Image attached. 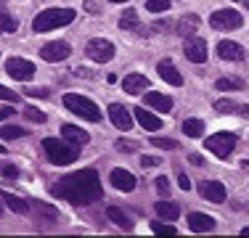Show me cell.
Segmentation results:
<instances>
[{
  "label": "cell",
  "instance_id": "cell-1",
  "mask_svg": "<svg viewBox=\"0 0 249 238\" xmlns=\"http://www.w3.org/2000/svg\"><path fill=\"white\" fill-rule=\"evenodd\" d=\"M51 193L56 199H67L74 206H90L93 201H98L104 196V188H101L96 170H80L61 177L56 186H51Z\"/></svg>",
  "mask_w": 249,
  "mask_h": 238
},
{
  "label": "cell",
  "instance_id": "cell-2",
  "mask_svg": "<svg viewBox=\"0 0 249 238\" xmlns=\"http://www.w3.org/2000/svg\"><path fill=\"white\" fill-rule=\"evenodd\" d=\"M74 21V11L72 8H45L35 16L32 29L35 32H51V29H58L64 24H72Z\"/></svg>",
  "mask_w": 249,
  "mask_h": 238
},
{
  "label": "cell",
  "instance_id": "cell-3",
  "mask_svg": "<svg viewBox=\"0 0 249 238\" xmlns=\"http://www.w3.org/2000/svg\"><path fill=\"white\" fill-rule=\"evenodd\" d=\"M43 148H45L48 162L56 164V167L72 164L74 159H77V146H72V143L64 140V138H45L43 140Z\"/></svg>",
  "mask_w": 249,
  "mask_h": 238
},
{
  "label": "cell",
  "instance_id": "cell-4",
  "mask_svg": "<svg viewBox=\"0 0 249 238\" xmlns=\"http://www.w3.org/2000/svg\"><path fill=\"white\" fill-rule=\"evenodd\" d=\"M64 106H67L72 114L88 119V122H101V109L90 98H85V95H80V93H67L64 95Z\"/></svg>",
  "mask_w": 249,
  "mask_h": 238
},
{
  "label": "cell",
  "instance_id": "cell-5",
  "mask_svg": "<svg viewBox=\"0 0 249 238\" xmlns=\"http://www.w3.org/2000/svg\"><path fill=\"white\" fill-rule=\"evenodd\" d=\"M233 148H236V135L233 133H217V135H210V138H207V151H212L220 159H228Z\"/></svg>",
  "mask_w": 249,
  "mask_h": 238
},
{
  "label": "cell",
  "instance_id": "cell-6",
  "mask_svg": "<svg viewBox=\"0 0 249 238\" xmlns=\"http://www.w3.org/2000/svg\"><path fill=\"white\" fill-rule=\"evenodd\" d=\"M85 53H88L90 61L106 64V61L114 58V43H109V40H104V37H96V40H90V43L85 45Z\"/></svg>",
  "mask_w": 249,
  "mask_h": 238
},
{
  "label": "cell",
  "instance_id": "cell-7",
  "mask_svg": "<svg viewBox=\"0 0 249 238\" xmlns=\"http://www.w3.org/2000/svg\"><path fill=\"white\" fill-rule=\"evenodd\" d=\"M210 24H212V29H239L244 24V19L233 8H220L210 16Z\"/></svg>",
  "mask_w": 249,
  "mask_h": 238
},
{
  "label": "cell",
  "instance_id": "cell-8",
  "mask_svg": "<svg viewBox=\"0 0 249 238\" xmlns=\"http://www.w3.org/2000/svg\"><path fill=\"white\" fill-rule=\"evenodd\" d=\"M5 71H8L16 82H29L35 77V64L27 61V58L14 56V58H8V61H5Z\"/></svg>",
  "mask_w": 249,
  "mask_h": 238
},
{
  "label": "cell",
  "instance_id": "cell-9",
  "mask_svg": "<svg viewBox=\"0 0 249 238\" xmlns=\"http://www.w3.org/2000/svg\"><path fill=\"white\" fill-rule=\"evenodd\" d=\"M69 53H72V48H69V43H64V40H53V43H45L40 48V58H43V61H51V64L69 58Z\"/></svg>",
  "mask_w": 249,
  "mask_h": 238
},
{
  "label": "cell",
  "instance_id": "cell-10",
  "mask_svg": "<svg viewBox=\"0 0 249 238\" xmlns=\"http://www.w3.org/2000/svg\"><path fill=\"white\" fill-rule=\"evenodd\" d=\"M109 119H111V124H114L117 130H122V133H130V127H133V111L124 109L122 103H111L109 106Z\"/></svg>",
  "mask_w": 249,
  "mask_h": 238
},
{
  "label": "cell",
  "instance_id": "cell-11",
  "mask_svg": "<svg viewBox=\"0 0 249 238\" xmlns=\"http://www.w3.org/2000/svg\"><path fill=\"white\" fill-rule=\"evenodd\" d=\"M183 53H186L188 61L194 64H204L207 61V43L201 37H186V45H183Z\"/></svg>",
  "mask_w": 249,
  "mask_h": 238
},
{
  "label": "cell",
  "instance_id": "cell-12",
  "mask_svg": "<svg viewBox=\"0 0 249 238\" xmlns=\"http://www.w3.org/2000/svg\"><path fill=\"white\" fill-rule=\"evenodd\" d=\"M199 193H201V199L212 201V204H223V201L228 199L225 186H223V183H217V180H204L199 186Z\"/></svg>",
  "mask_w": 249,
  "mask_h": 238
},
{
  "label": "cell",
  "instance_id": "cell-13",
  "mask_svg": "<svg viewBox=\"0 0 249 238\" xmlns=\"http://www.w3.org/2000/svg\"><path fill=\"white\" fill-rule=\"evenodd\" d=\"M188 228L194 233H210V230H215V217H210L204 212H191L188 214Z\"/></svg>",
  "mask_w": 249,
  "mask_h": 238
},
{
  "label": "cell",
  "instance_id": "cell-14",
  "mask_svg": "<svg viewBox=\"0 0 249 238\" xmlns=\"http://www.w3.org/2000/svg\"><path fill=\"white\" fill-rule=\"evenodd\" d=\"M217 53H220V58H225V61H244V56H247L244 48L239 43H231V40H220L217 43Z\"/></svg>",
  "mask_w": 249,
  "mask_h": 238
},
{
  "label": "cell",
  "instance_id": "cell-15",
  "mask_svg": "<svg viewBox=\"0 0 249 238\" xmlns=\"http://www.w3.org/2000/svg\"><path fill=\"white\" fill-rule=\"evenodd\" d=\"M111 186H114L117 190H133L135 188V175L127 170H122V167H117V170H111Z\"/></svg>",
  "mask_w": 249,
  "mask_h": 238
},
{
  "label": "cell",
  "instance_id": "cell-16",
  "mask_svg": "<svg viewBox=\"0 0 249 238\" xmlns=\"http://www.w3.org/2000/svg\"><path fill=\"white\" fill-rule=\"evenodd\" d=\"M61 138L80 148V146H85V143L90 140V135H88L82 127H77V124H61Z\"/></svg>",
  "mask_w": 249,
  "mask_h": 238
},
{
  "label": "cell",
  "instance_id": "cell-17",
  "mask_svg": "<svg viewBox=\"0 0 249 238\" xmlns=\"http://www.w3.org/2000/svg\"><path fill=\"white\" fill-rule=\"evenodd\" d=\"M157 71H159V77H162L167 85H173V87H180V85H183V77H180V71L175 69L173 61H159Z\"/></svg>",
  "mask_w": 249,
  "mask_h": 238
},
{
  "label": "cell",
  "instance_id": "cell-18",
  "mask_svg": "<svg viewBox=\"0 0 249 238\" xmlns=\"http://www.w3.org/2000/svg\"><path fill=\"white\" fill-rule=\"evenodd\" d=\"M133 114H135V119L141 122V127H143V130H149V133H157V130H162V119H159V117H154L151 111H146L143 106H138V109H135Z\"/></svg>",
  "mask_w": 249,
  "mask_h": 238
},
{
  "label": "cell",
  "instance_id": "cell-19",
  "mask_svg": "<svg viewBox=\"0 0 249 238\" xmlns=\"http://www.w3.org/2000/svg\"><path fill=\"white\" fill-rule=\"evenodd\" d=\"M122 87H124V93L138 95V93H143L146 87H149V80H146L143 74H127V77L122 80Z\"/></svg>",
  "mask_w": 249,
  "mask_h": 238
},
{
  "label": "cell",
  "instance_id": "cell-20",
  "mask_svg": "<svg viewBox=\"0 0 249 238\" xmlns=\"http://www.w3.org/2000/svg\"><path fill=\"white\" fill-rule=\"evenodd\" d=\"M146 106H151V109H157V111H164L167 114L170 109H173V98L170 95H164V93H146Z\"/></svg>",
  "mask_w": 249,
  "mask_h": 238
},
{
  "label": "cell",
  "instance_id": "cell-21",
  "mask_svg": "<svg viewBox=\"0 0 249 238\" xmlns=\"http://www.w3.org/2000/svg\"><path fill=\"white\" fill-rule=\"evenodd\" d=\"M106 217H109L111 222L117 225V228H122V230H133V220H130L127 214L120 209V206H109V209H106Z\"/></svg>",
  "mask_w": 249,
  "mask_h": 238
},
{
  "label": "cell",
  "instance_id": "cell-22",
  "mask_svg": "<svg viewBox=\"0 0 249 238\" xmlns=\"http://www.w3.org/2000/svg\"><path fill=\"white\" fill-rule=\"evenodd\" d=\"M196 29H199V16L188 14V16H180V19H178V34H183V37H191Z\"/></svg>",
  "mask_w": 249,
  "mask_h": 238
},
{
  "label": "cell",
  "instance_id": "cell-23",
  "mask_svg": "<svg viewBox=\"0 0 249 238\" xmlns=\"http://www.w3.org/2000/svg\"><path fill=\"white\" fill-rule=\"evenodd\" d=\"M154 209H157V214L162 220H178V214H180L178 204H173V201H157V204H154Z\"/></svg>",
  "mask_w": 249,
  "mask_h": 238
},
{
  "label": "cell",
  "instance_id": "cell-24",
  "mask_svg": "<svg viewBox=\"0 0 249 238\" xmlns=\"http://www.w3.org/2000/svg\"><path fill=\"white\" fill-rule=\"evenodd\" d=\"M0 199H3L5 204H8V209H11V212H16V214L29 212V204H27V201H24V199H19V196H14V193H3Z\"/></svg>",
  "mask_w": 249,
  "mask_h": 238
},
{
  "label": "cell",
  "instance_id": "cell-25",
  "mask_svg": "<svg viewBox=\"0 0 249 238\" xmlns=\"http://www.w3.org/2000/svg\"><path fill=\"white\" fill-rule=\"evenodd\" d=\"M183 133H186L188 138H201V135H204V122H201V119H186V122H183Z\"/></svg>",
  "mask_w": 249,
  "mask_h": 238
},
{
  "label": "cell",
  "instance_id": "cell-26",
  "mask_svg": "<svg viewBox=\"0 0 249 238\" xmlns=\"http://www.w3.org/2000/svg\"><path fill=\"white\" fill-rule=\"evenodd\" d=\"M16 29H19V21H16L8 11H0V32L11 34V32H16Z\"/></svg>",
  "mask_w": 249,
  "mask_h": 238
},
{
  "label": "cell",
  "instance_id": "cell-27",
  "mask_svg": "<svg viewBox=\"0 0 249 238\" xmlns=\"http://www.w3.org/2000/svg\"><path fill=\"white\" fill-rule=\"evenodd\" d=\"M21 135H27V133L19 124H3V127H0V138H5V140H16V138H21Z\"/></svg>",
  "mask_w": 249,
  "mask_h": 238
},
{
  "label": "cell",
  "instance_id": "cell-28",
  "mask_svg": "<svg viewBox=\"0 0 249 238\" xmlns=\"http://www.w3.org/2000/svg\"><path fill=\"white\" fill-rule=\"evenodd\" d=\"M120 29H138V14L133 8H127L120 19Z\"/></svg>",
  "mask_w": 249,
  "mask_h": 238
},
{
  "label": "cell",
  "instance_id": "cell-29",
  "mask_svg": "<svg viewBox=\"0 0 249 238\" xmlns=\"http://www.w3.org/2000/svg\"><path fill=\"white\" fill-rule=\"evenodd\" d=\"M151 230L157 236H178V228L170 222H151Z\"/></svg>",
  "mask_w": 249,
  "mask_h": 238
},
{
  "label": "cell",
  "instance_id": "cell-30",
  "mask_svg": "<svg viewBox=\"0 0 249 238\" xmlns=\"http://www.w3.org/2000/svg\"><path fill=\"white\" fill-rule=\"evenodd\" d=\"M215 109L220 111V114H231V111H239V103H236V101H228V98H220V101H215Z\"/></svg>",
  "mask_w": 249,
  "mask_h": 238
},
{
  "label": "cell",
  "instance_id": "cell-31",
  "mask_svg": "<svg viewBox=\"0 0 249 238\" xmlns=\"http://www.w3.org/2000/svg\"><path fill=\"white\" fill-rule=\"evenodd\" d=\"M215 87H217V90H241L244 82H241V80H217Z\"/></svg>",
  "mask_w": 249,
  "mask_h": 238
},
{
  "label": "cell",
  "instance_id": "cell-32",
  "mask_svg": "<svg viewBox=\"0 0 249 238\" xmlns=\"http://www.w3.org/2000/svg\"><path fill=\"white\" fill-rule=\"evenodd\" d=\"M146 8H149L151 14H162V11L170 8V0H149V3H146Z\"/></svg>",
  "mask_w": 249,
  "mask_h": 238
},
{
  "label": "cell",
  "instance_id": "cell-33",
  "mask_svg": "<svg viewBox=\"0 0 249 238\" xmlns=\"http://www.w3.org/2000/svg\"><path fill=\"white\" fill-rule=\"evenodd\" d=\"M24 114H27L29 122H37V124H43V122H45V114H43L40 109H35V106H27V109H24Z\"/></svg>",
  "mask_w": 249,
  "mask_h": 238
},
{
  "label": "cell",
  "instance_id": "cell-34",
  "mask_svg": "<svg viewBox=\"0 0 249 238\" xmlns=\"http://www.w3.org/2000/svg\"><path fill=\"white\" fill-rule=\"evenodd\" d=\"M0 175H3V177H8V180H16V177H19V170H16V167L14 164H0Z\"/></svg>",
  "mask_w": 249,
  "mask_h": 238
},
{
  "label": "cell",
  "instance_id": "cell-35",
  "mask_svg": "<svg viewBox=\"0 0 249 238\" xmlns=\"http://www.w3.org/2000/svg\"><path fill=\"white\" fill-rule=\"evenodd\" d=\"M151 143L157 148H167V151H175V148H178V143L170 140V138H151Z\"/></svg>",
  "mask_w": 249,
  "mask_h": 238
},
{
  "label": "cell",
  "instance_id": "cell-36",
  "mask_svg": "<svg viewBox=\"0 0 249 238\" xmlns=\"http://www.w3.org/2000/svg\"><path fill=\"white\" fill-rule=\"evenodd\" d=\"M0 101H5V103H16V101H19V93H14V90H8V87L0 85Z\"/></svg>",
  "mask_w": 249,
  "mask_h": 238
},
{
  "label": "cell",
  "instance_id": "cell-37",
  "mask_svg": "<svg viewBox=\"0 0 249 238\" xmlns=\"http://www.w3.org/2000/svg\"><path fill=\"white\" fill-rule=\"evenodd\" d=\"M157 190L162 196H170V180L167 177H157Z\"/></svg>",
  "mask_w": 249,
  "mask_h": 238
},
{
  "label": "cell",
  "instance_id": "cell-38",
  "mask_svg": "<svg viewBox=\"0 0 249 238\" xmlns=\"http://www.w3.org/2000/svg\"><path fill=\"white\" fill-rule=\"evenodd\" d=\"M159 162H162L159 156H141V164H143V167H157Z\"/></svg>",
  "mask_w": 249,
  "mask_h": 238
},
{
  "label": "cell",
  "instance_id": "cell-39",
  "mask_svg": "<svg viewBox=\"0 0 249 238\" xmlns=\"http://www.w3.org/2000/svg\"><path fill=\"white\" fill-rule=\"evenodd\" d=\"M27 95H32V98H45L48 90H45V87H32V90H27Z\"/></svg>",
  "mask_w": 249,
  "mask_h": 238
},
{
  "label": "cell",
  "instance_id": "cell-40",
  "mask_svg": "<svg viewBox=\"0 0 249 238\" xmlns=\"http://www.w3.org/2000/svg\"><path fill=\"white\" fill-rule=\"evenodd\" d=\"M85 8H88V14H93V16H96L98 14V0H85Z\"/></svg>",
  "mask_w": 249,
  "mask_h": 238
},
{
  "label": "cell",
  "instance_id": "cell-41",
  "mask_svg": "<svg viewBox=\"0 0 249 238\" xmlns=\"http://www.w3.org/2000/svg\"><path fill=\"white\" fill-rule=\"evenodd\" d=\"M178 186H180L183 190H191V180H188L186 175H178Z\"/></svg>",
  "mask_w": 249,
  "mask_h": 238
},
{
  "label": "cell",
  "instance_id": "cell-42",
  "mask_svg": "<svg viewBox=\"0 0 249 238\" xmlns=\"http://www.w3.org/2000/svg\"><path fill=\"white\" fill-rule=\"evenodd\" d=\"M11 114H14V109H8V106H5V109H0V122H5Z\"/></svg>",
  "mask_w": 249,
  "mask_h": 238
},
{
  "label": "cell",
  "instance_id": "cell-43",
  "mask_svg": "<svg viewBox=\"0 0 249 238\" xmlns=\"http://www.w3.org/2000/svg\"><path fill=\"white\" fill-rule=\"evenodd\" d=\"M117 148H120V151H133V143H124V140H120V143H117Z\"/></svg>",
  "mask_w": 249,
  "mask_h": 238
},
{
  "label": "cell",
  "instance_id": "cell-44",
  "mask_svg": "<svg viewBox=\"0 0 249 238\" xmlns=\"http://www.w3.org/2000/svg\"><path fill=\"white\" fill-rule=\"evenodd\" d=\"M188 159H191V162L196 164V167H201V164H204V162H201V156H199V153H188Z\"/></svg>",
  "mask_w": 249,
  "mask_h": 238
},
{
  "label": "cell",
  "instance_id": "cell-45",
  "mask_svg": "<svg viewBox=\"0 0 249 238\" xmlns=\"http://www.w3.org/2000/svg\"><path fill=\"white\" fill-rule=\"evenodd\" d=\"M239 111H241V117L249 119V106H239Z\"/></svg>",
  "mask_w": 249,
  "mask_h": 238
},
{
  "label": "cell",
  "instance_id": "cell-46",
  "mask_svg": "<svg viewBox=\"0 0 249 238\" xmlns=\"http://www.w3.org/2000/svg\"><path fill=\"white\" fill-rule=\"evenodd\" d=\"M241 236H249V228H244V230H241Z\"/></svg>",
  "mask_w": 249,
  "mask_h": 238
},
{
  "label": "cell",
  "instance_id": "cell-47",
  "mask_svg": "<svg viewBox=\"0 0 249 238\" xmlns=\"http://www.w3.org/2000/svg\"><path fill=\"white\" fill-rule=\"evenodd\" d=\"M3 151H5V146H3V143H0V153H3Z\"/></svg>",
  "mask_w": 249,
  "mask_h": 238
},
{
  "label": "cell",
  "instance_id": "cell-48",
  "mask_svg": "<svg viewBox=\"0 0 249 238\" xmlns=\"http://www.w3.org/2000/svg\"><path fill=\"white\" fill-rule=\"evenodd\" d=\"M111 3H124V0H111Z\"/></svg>",
  "mask_w": 249,
  "mask_h": 238
},
{
  "label": "cell",
  "instance_id": "cell-49",
  "mask_svg": "<svg viewBox=\"0 0 249 238\" xmlns=\"http://www.w3.org/2000/svg\"><path fill=\"white\" fill-rule=\"evenodd\" d=\"M247 8H249V3H247Z\"/></svg>",
  "mask_w": 249,
  "mask_h": 238
}]
</instances>
